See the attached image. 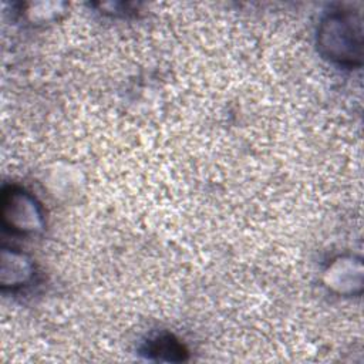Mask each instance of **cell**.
I'll return each instance as SVG.
<instances>
[{"instance_id":"cell-1","label":"cell","mask_w":364,"mask_h":364,"mask_svg":"<svg viewBox=\"0 0 364 364\" xmlns=\"http://www.w3.org/2000/svg\"><path fill=\"white\" fill-rule=\"evenodd\" d=\"M318 54L340 68L363 64V14L348 4H334L318 20L316 30Z\"/></svg>"},{"instance_id":"cell-2","label":"cell","mask_w":364,"mask_h":364,"mask_svg":"<svg viewBox=\"0 0 364 364\" xmlns=\"http://www.w3.org/2000/svg\"><path fill=\"white\" fill-rule=\"evenodd\" d=\"M0 219L3 229L14 236H36L46 228V213L38 199L16 183L1 189Z\"/></svg>"},{"instance_id":"cell-3","label":"cell","mask_w":364,"mask_h":364,"mask_svg":"<svg viewBox=\"0 0 364 364\" xmlns=\"http://www.w3.org/2000/svg\"><path fill=\"white\" fill-rule=\"evenodd\" d=\"M326 286L341 296H358L363 290L361 260L354 256H338L324 270Z\"/></svg>"},{"instance_id":"cell-4","label":"cell","mask_w":364,"mask_h":364,"mask_svg":"<svg viewBox=\"0 0 364 364\" xmlns=\"http://www.w3.org/2000/svg\"><path fill=\"white\" fill-rule=\"evenodd\" d=\"M36 280V264L16 249H3L0 264V284L3 291H20Z\"/></svg>"},{"instance_id":"cell-5","label":"cell","mask_w":364,"mask_h":364,"mask_svg":"<svg viewBox=\"0 0 364 364\" xmlns=\"http://www.w3.org/2000/svg\"><path fill=\"white\" fill-rule=\"evenodd\" d=\"M139 353L146 360L168 363L185 361L189 354L186 346L176 336L168 331H161L148 337V340H145L139 347Z\"/></svg>"}]
</instances>
